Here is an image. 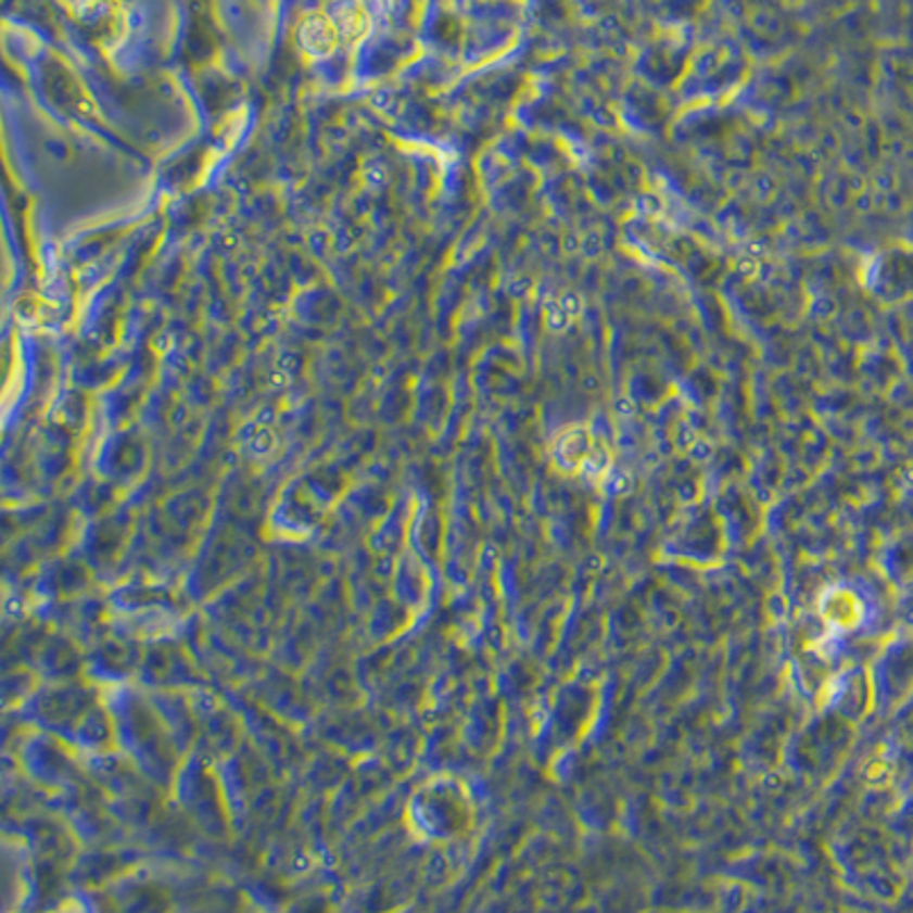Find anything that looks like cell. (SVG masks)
Segmentation results:
<instances>
[{"label": "cell", "instance_id": "1", "mask_svg": "<svg viewBox=\"0 0 913 913\" xmlns=\"http://www.w3.org/2000/svg\"><path fill=\"white\" fill-rule=\"evenodd\" d=\"M300 35V43L302 49L310 55L316 58H325L331 55L339 47V28L333 24L331 16L325 14H314L302 21V26L297 30Z\"/></svg>", "mask_w": 913, "mask_h": 913}, {"label": "cell", "instance_id": "2", "mask_svg": "<svg viewBox=\"0 0 913 913\" xmlns=\"http://www.w3.org/2000/svg\"><path fill=\"white\" fill-rule=\"evenodd\" d=\"M331 21H333V24H337L339 33L343 30V33L356 35V33H359L364 28V12H362L359 5H341V8L333 10Z\"/></svg>", "mask_w": 913, "mask_h": 913}]
</instances>
